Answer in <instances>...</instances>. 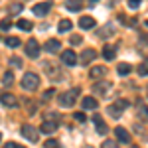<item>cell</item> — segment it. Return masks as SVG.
Wrapping results in <instances>:
<instances>
[{
  "instance_id": "1",
  "label": "cell",
  "mask_w": 148,
  "mask_h": 148,
  "mask_svg": "<svg viewBox=\"0 0 148 148\" xmlns=\"http://www.w3.org/2000/svg\"><path fill=\"white\" fill-rule=\"evenodd\" d=\"M79 87H73V89H69L65 91L63 95H59V105L61 107H73L75 101H77V97H79Z\"/></svg>"
},
{
  "instance_id": "2",
  "label": "cell",
  "mask_w": 148,
  "mask_h": 148,
  "mask_svg": "<svg viewBox=\"0 0 148 148\" xmlns=\"http://www.w3.org/2000/svg\"><path fill=\"white\" fill-rule=\"evenodd\" d=\"M38 87H40V77L36 73H32V71H28L22 77V89H26V91H36Z\"/></svg>"
},
{
  "instance_id": "3",
  "label": "cell",
  "mask_w": 148,
  "mask_h": 148,
  "mask_svg": "<svg viewBox=\"0 0 148 148\" xmlns=\"http://www.w3.org/2000/svg\"><path fill=\"white\" fill-rule=\"evenodd\" d=\"M44 71L47 73V77H49L51 81H61V79H63L61 69L57 67L53 61H44Z\"/></svg>"
},
{
  "instance_id": "4",
  "label": "cell",
  "mask_w": 148,
  "mask_h": 148,
  "mask_svg": "<svg viewBox=\"0 0 148 148\" xmlns=\"http://www.w3.org/2000/svg\"><path fill=\"white\" fill-rule=\"evenodd\" d=\"M126 107H128V101H126V99H119V101H114L113 105L109 107V114H111L113 119H119Z\"/></svg>"
},
{
  "instance_id": "5",
  "label": "cell",
  "mask_w": 148,
  "mask_h": 148,
  "mask_svg": "<svg viewBox=\"0 0 148 148\" xmlns=\"http://www.w3.org/2000/svg\"><path fill=\"white\" fill-rule=\"evenodd\" d=\"M22 136L28 138L30 142H34V144H36V142H38V138H40V130L34 128L32 125H24L22 126Z\"/></svg>"
},
{
  "instance_id": "6",
  "label": "cell",
  "mask_w": 148,
  "mask_h": 148,
  "mask_svg": "<svg viewBox=\"0 0 148 148\" xmlns=\"http://www.w3.org/2000/svg\"><path fill=\"white\" fill-rule=\"evenodd\" d=\"M111 89H113V83H109V81H97L93 85V91L97 93L99 97H107Z\"/></svg>"
},
{
  "instance_id": "7",
  "label": "cell",
  "mask_w": 148,
  "mask_h": 148,
  "mask_svg": "<svg viewBox=\"0 0 148 148\" xmlns=\"http://www.w3.org/2000/svg\"><path fill=\"white\" fill-rule=\"evenodd\" d=\"M40 51H42V47H40V44L36 42L34 38L28 40V44H26V56L32 57V59H36V57L40 56Z\"/></svg>"
},
{
  "instance_id": "8",
  "label": "cell",
  "mask_w": 148,
  "mask_h": 148,
  "mask_svg": "<svg viewBox=\"0 0 148 148\" xmlns=\"http://www.w3.org/2000/svg\"><path fill=\"white\" fill-rule=\"evenodd\" d=\"M61 63H65V65H69V67H73V65H77V63H79V57L75 56V51L65 49V51L61 53Z\"/></svg>"
},
{
  "instance_id": "9",
  "label": "cell",
  "mask_w": 148,
  "mask_h": 148,
  "mask_svg": "<svg viewBox=\"0 0 148 148\" xmlns=\"http://www.w3.org/2000/svg\"><path fill=\"white\" fill-rule=\"evenodd\" d=\"M0 103H2L4 107L14 109V107H18V97L12 95V93H2V95H0Z\"/></svg>"
},
{
  "instance_id": "10",
  "label": "cell",
  "mask_w": 148,
  "mask_h": 148,
  "mask_svg": "<svg viewBox=\"0 0 148 148\" xmlns=\"http://www.w3.org/2000/svg\"><path fill=\"white\" fill-rule=\"evenodd\" d=\"M49 10H51V2H40V4H34V8H32V12L40 18H44Z\"/></svg>"
},
{
  "instance_id": "11",
  "label": "cell",
  "mask_w": 148,
  "mask_h": 148,
  "mask_svg": "<svg viewBox=\"0 0 148 148\" xmlns=\"http://www.w3.org/2000/svg\"><path fill=\"white\" fill-rule=\"evenodd\" d=\"M95 57H97V51H95V49H83L81 56H79V63L81 65H89Z\"/></svg>"
},
{
  "instance_id": "12",
  "label": "cell",
  "mask_w": 148,
  "mask_h": 148,
  "mask_svg": "<svg viewBox=\"0 0 148 148\" xmlns=\"http://www.w3.org/2000/svg\"><path fill=\"white\" fill-rule=\"evenodd\" d=\"M114 136L119 138V142H123V144H128L130 142V134H128V130L123 128V126H116L114 128Z\"/></svg>"
},
{
  "instance_id": "13",
  "label": "cell",
  "mask_w": 148,
  "mask_h": 148,
  "mask_svg": "<svg viewBox=\"0 0 148 148\" xmlns=\"http://www.w3.org/2000/svg\"><path fill=\"white\" fill-rule=\"evenodd\" d=\"M97 26V22H95V18H91V16H81L79 18V28L81 30H93Z\"/></svg>"
},
{
  "instance_id": "14",
  "label": "cell",
  "mask_w": 148,
  "mask_h": 148,
  "mask_svg": "<svg viewBox=\"0 0 148 148\" xmlns=\"http://www.w3.org/2000/svg\"><path fill=\"white\" fill-rule=\"evenodd\" d=\"M113 34H114V26L113 24H107V26H103V28L97 30V36H99L101 40H107V38H111Z\"/></svg>"
},
{
  "instance_id": "15",
  "label": "cell",
  "mask_w": 148,
  "mask_h": 148,
  "mask_svg": "<svg viewBox=\"0 0 148 148\" xmlns=\"http://www.w3.org/2000/svg\"><path fill=\"white\" fill-rule=\"evenodd\" d=\"M93 123H95V128H97V132H99V134H107V132H109V126L105 125V121H103L99 114H95V116H93Z\"/></svg>"
},
{
  "instance_id": "16",
  "label": "cell",
  "mask_w": 148,
  "mask_h": 148,
  "mask_svg": "<svg viewBox=\"0 0 148 148\" xmlns=\"http://www.w3.org/2000/svg\"><path fill=\"white\" fill-rule=\"evenodd\" d=\"M57 126H59V123H56V121H46V123H42V132H46V134H51V132H56Z\"/></svg>"
},
{
  "instance_id": "17",
  "label": "cell",
  "mask_w": 148,
  "mask_h": 148,
  "mask_svg": "<svg viewBox=\"0 0 148 148\" xmlns=\"http://www.w3.org/2000/svg\"><path fill=\"white\" fill-rule=\"evenodd\" d=\"M65 8L69 12H79L83 8V2L81 0H65Z\"/></svg>"
},
{
  "instance_id": "18",
  "label": "cell",
  "mask_w": 148,
  "mask_h": 148,
  "mask_svg": "<svg viewBox=\"0 0 148 148\" xmlns=\"http://www.w3.org/2000/svg\"><path fill=\"white\" fill-rule=\"evenodd\" d=\"M114 56H116V47L111 46V44H105V47H103V57L105 59H114Z\"/></svg>"
},
{
  "instance_id": "19",
  "label": "cell",
  "mask_w": 148,
  "mask_h": 148,
  "mask_svg": "<svg viewBox=\"0 0 148 148\" xmlns=\"http://www.w3.org/2000/svg\"><path fill=\"white\" fill-rule=\"evenodd\" d=\"M81 107L87 109V111H93V109H97V99H95V97H85V99L81 101Z\"/></svg>"
},
{
  "instance_id": "20",
  "label": "cell",
  "mask_w": 148,
  "mask_h": 148,
  "mask_svg": "<svg viewBox=\"0 0 148 148\" xmlns=\"http://www.w3.org/2000/svg\"><path fill=\"white\" fill-rule=\"evenodd\" d=\"M59 47H61L59 40H47V42H46V49L49 51V53H57Z\"/></svg>"
},
{
  "instance_id": "21",
  "label": "cell",
  "mask_w": 148,
  "mask_h": 148,
  "mask_svg": "<svg viewBox=\"0 0 148 148\" xmlns=\"http://www.w3.org/2000/svg\"><path fill=\"white\" fill-rule=\"evenodd\" d=\"M105 73H107V67H103V65H97V67H93V69H91V73H89V75H91L93 79H101Z\"/></svg>"
},
{
  "instance_id": "22",
  "label": "cell",
  "mask_w": 148,
  "mask_h": 148,
  "mask_svg": "<svg viewBox=\"0 0 148 148\" xmlns=\"http://www.w3.org/2000/svg\"><path fill=\"white\" fill-rule=\"evenodd\" d=\"M116 71H119V75H123V77H126L130 71H132V67L128 65V63H119L116 65Z\"/></svg>"
},
{
  "instance_id": "23",
  "label": "cell",
  "mask_w": 148,
  "mask_h": 148,
  "mask_svg": "<svg viewBox=\"0 0 148 148\" xmlns=\"http://www.w3.org/2000/svg\"><path fill=\"white\" fill-rule=\"evenodd\" d=\"M136 71H138V75H148V57H144V61H140V65L136 67Z\"/></svg>"
},
{
  "instance_id": "24",
  "label": "cell",
  "mask_w": 148,
  "mask_h": 148,
  "mask_svg": "<svg viewBox=\"0 0 148 148\" xmlns=\"http://www.w3.org/2000/svg\"><path fill=\"white\" fill-rule=\"evenodd\" d=\"M57 30H59L61 34L69 32V30H71V20H61V22L57 24Z\"/></svg>"
},
{
  "instance_id": "25",
  "label": "cell",
  "mask_w": 148,
  "mask_h": 148,
  "mask_svg": "<svg viewBox=\"0 0 148 148\" xmlns=\"http://www.w3.org/2000/svg\"><path fill=\"white\" fill-rule=\"evenodd\" d=\"M12 83H14V75H12V71H6V73L2 75V85H4V87H10Z\"/></svg>"
},
{
  "instance_id": "26",
  "label": "cell",
  "mask_w": 148,
  "mask_h": 148,
  "mask_svg": "<svg viewBox=\"0 0 148 148\" xmlns=\"http://www.w3.org/2000/svg\"><path fill=\"white\" fill-rule=\"evenodd\" d=\"M136 113H138V116H140V119H148V107H144L142 103H138Z\"/></svg>"
},
{
  "instance_id": "27",
  "label": "cell",
  "mask_w": 148,
  "mask_h": 148,
  "mask_svg": "<svg viewBox=\"0 0 148 148\" xmlns=\"http://www.w3.org/2000/svg\"><path fill=\"white\" fill-rule=\"evenodd\" d=\"M18 28H22L24 32H30L34 26H32V22H28V20H18V24H16Z\"/></svg>"
},
{
  "instance_id": "28",
  "label": "cell",
  "mask_w": 148,
  "mask_h": 148,
  "mask_svg": "<svg viewBox=\"0 0 148 148\" xmlns=\"http://www.w3.org/2000/svg\"><path fill=\"white\" fill-rule=\"evenodd\" d=\"M6 46H8V47H18V46H20V40L14 38V36H10V38H6Z\"/></svg>"
},
{
  "instance_id": "29",
  "label": "cell",
  "mask_w": 148,
  "mask_h": 148,
  "mask_svg": "<svg viewBox=\"0 0 148 148\" xmlns=\"http://www.w3.org/2000/svg\"><path fill=\"white\" fill-rule=\"evenodd\" d=\"M69 44H73V46H79V44H83V38H81V34H73L71 38H69Z\"/></svg>"
},
{
  "instance_id": "30",
  "label": "cell",
  "mask_w": 148,
  "mask_h": 148,
  "mask_svg": "<svg viewBox=\"0 0 148 148\" xmlns=\"http://www.w3.org/2000/svg\"><path fill=\"white\" fill-rule=\"evenodd\" d=\"M20 10H22V4H20V2H12L10 8H8V12H10V14H18Z\"/></svg>"
},
{
  "instance_id": "31",
  "label": "cell",
  "mask_w": 148,
  "mask_h": 148,
  "mask_svg": "<svg viewBox=\"0 0 148 148\" xmlns=\"http://www.w3.org/2000/svg\"><path fill=\"white\" fill-rule=\"evenodd\" d=\"M10 28H12V22L8 20V18H4V20L0 22V30H2V32H8Z\"/></svg>"
},
{
  "instance_id": "32",
  "label": "cell",
  "mask_w": 148,
  "mask_h": 148,
  "mask_svg": "<svg viewBox=\"0 0 148 148\" xmlns=\"http://www.w3.org/2000/svg\"><path fill=\"white\" fill-rule=\"evenodd\" d=\"M10 67H22V59L20 57H10Z\"/></svg>"
},
{
  "instance_id": "33",
  "label": "cell",
  "mask_w": 148,
  "mask_h": 148,
  "mask_svg": "<svg viewBox=\"0 0 148 148\" xmlns=\"http://www.w3.org/2000/svg\"><path fill=\"white\" fill-rule=\"evenodd\" d=\"M44 146H46V148H59V142H57L56 138H49V140H46Z\"/></svg>"
},
{
  "instance_id": "34",
  "label": "cell",
  "mask_w": 148,
  "mask_h": 148,
  "mask_svg": "<svg viewBox=\"0 0 148 148\" xmlns=\"http://www.w3.org/2000/svg\"><path fill=\"white\" fill-rule=\"evenodd\" d=\"M101 148H119V144H116L114 140H105L101 144Z\"/></svg>"
},
{
  "instance_id": "35",
  "label": "cell",
  "mask_w": 148,
  "mask_h": 148,
  "mask_svg": "<svg viewBox=\"0 0 148 148\" xmlns=\"http://www.w3.org/2000/svg\"><path fill=\"white\" fill-rule=\"evenodd\" d=\"M73 119L79 121V123H85V113H75V114H73Z\"/></svg>"
},
{
  "instance_id": "36",
  "label": "cell",
  "mask_w": 148,
  "mask_h": 148,
  "mask_svg": "<svg viewBox=\"0 0 148 148\" xmlns=\"http://www.w3.org/2000/svg\"><path fill=\"white\" fill-rule=\"evenodd\" d=\"M128 6H130L132 10H136L138 6H140V0H128Z\"/></svg>"
},
{
  "instance_id": "37",
  "label": "cell",
  "mask_w": 148,
  "mask_h": 148,
  "mask_svg": "<svg viewBox=\"0 0 148 148\" xmlns=\"http://www.w3.org/2000/svg\"><path fill=\"white\" fill-rule=\"evenodd\" d=\"M2 148H24V146L22 144H16V142H6Z\"/></svg>"
},
{
  "instance_id": "38",
  "label": "cell",
  "mask_w": 148,
  "mask_h": 148,
  "mask_svg": "<svg viewBox=\"0 0 148 148\" xmlns=\"http://www.w3.org/2000/svg\"><path fill=\"white\" fill-rule=\"evenodd\" d=\"M51 97H53V89H47V91L44 93V99L47 101V99H51Z\"/></svg>"
},
{
  "instance_id": "39",
  "label": "cell",
  "mask_w": 148,
  "mask_h": 148,
  "mask_svg": "<svg viewBox=\"0 0 148 148\" xmlns=\"http://www.w3.org/2000/svg\"><path fill=\"white\" fill-rule=\"evenodd\" d=\"M140 40H142V42H146V46H148V36H144V34H140Z\"/></svg>"
},
{
  "instance_id": "40",
  "label": "cell",
  "mask_w": 148,
  "mask_h": 148,
  "mask_svg": "<svg viewBox=\"0 0 148 148\" xmlns=\"http://www.w3.org/2000/svg\"><path fill=\"white\" fill-rule=\"evenodd\" d=\"M144 26H146V28H148V20H146V22H144Z\"/></svg>"
},
{
  "instance_id": "41",
  "label": "cell",
  "mask_w": 148,
  "mask_h": 148,
  "mask_svg": "<svg viewBox=\"0 0 148 148\" xmlns=\"http://www.w3.org/2000/svg\"><path fill=\"white\" fill-rule=\"evenodd\" d=\"M91 2H97V0H91Z\"/></svg>"
},
{
  "instance_id": "42",
  "label": "cell",
  "mask_w": 148,
  "mask_h": 148,
  "mask_svg": "<svg viewBox=\"0 0 148 148\" xmlns=\"http://www.w3.org/2000/svg\"><path fill=\"white\" fill-rule=\"evenodd\" d=\"M132 148H136V146H132Z\"/></svg>"
},
{
  "instance_id": "43",
  "label": "cell",
  "mask_w": 148,
  "mask_h": 148,
  "mask_svg": "<svg viewBox=\"0 0 148 148\" xmlns=\"http://www.w3.org/2000/svg\"><path fill=\"white\" fill-rule=\"evenodd\" d=\"M87 148H91V146H87Z\"/></svg>"
},
{
  "instance_id": "44",
  "label": "cell",
  "mask_w": 148,
  "mask_h": 148,
  "mask_svg": "<svg viewBox=\"0 0 148 148\" xmlns=\"http://www.w3.org/2000/svg\"><path fill=\"white\" fill-rule=\"evenodd\" d=\"M0 138H2V136H0Z\"/></svg>"
}]
</instances>
